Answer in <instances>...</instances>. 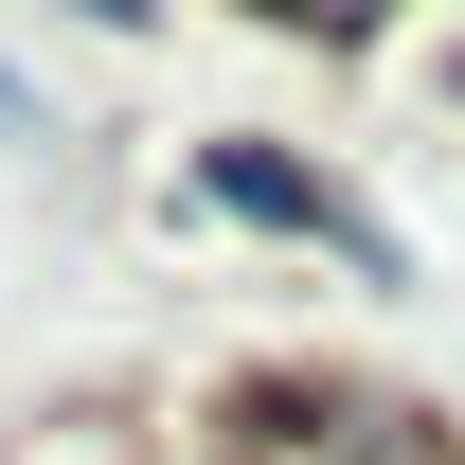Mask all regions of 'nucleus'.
Masks as SVG:
<instances>
[{"label":"nucleus","instance_id":"1","mask_svg":"<svg viewBox=\"0 0 465 465\" xmlns=\"http://www.w3.org/2000/svg\"><path fill=\"white\" fill-rule=\"evenodd\" d=\"M215 197H232V215H269V232H304V251H341V269H376V215H358L341 179H304L287 143H215Z\"/></svg>","mask_w":465,"mask_h":465},{"label":"nucleus","instance_id":"5","mask_svg":"<svg viewBox=\"0 0 465 465\" xmlns=\"http://www.w3.org/2000/svg\"><path fill=\"white\" fill-rule=\"evenodd\" d=\"M448 90H465V54H448Z\"/></svg>","mask_w":465,"mask_h":465},{"label":"nucleus","instance_id":"2","mask_svg":"<svg viewBox=\"0 0 465 465\" xmlns=\"http://www.w3.org/2000/svg\"><path fill=\"white\" fill-rule=\"evenodd\" d=\"M269 18H304V36H358V18H376V0H269Z\"/></svg>","mask_w":465,"mask_h":465},{"label":"nucleus","instance_id":"3","mask_svg":"<svg viewBox=\"0 0 465 465\" xmlns=\"http://www.w3.org/2000/svg\"><path fill=\"white\" fill-rule=\"evenodd\" d=\"M0 125H36V90H18V72H0Z\"/></svg>","mask_w":465,"mask_h":465},{"label":"nucleus","instance_id":"4","mask_svg":"<svg viewBox=\"0 0 465 465\" xmlns=\"http://www.w3.org/2000/svg\"><path fill=\"white\" fill-rule=\"evenodd\" d=\"M72 18H143V0H72Z\"/></svg>","mask_w":465,"mask_h":465}]
</instances>
